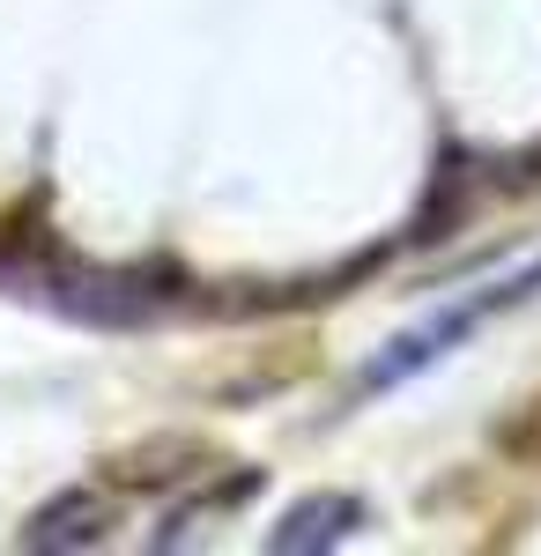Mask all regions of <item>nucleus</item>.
Returning <instances> with one entry per match:
<instances>
[{"instance_id": "f03ea898", "label": "nucleus", "mask_w": 541, "mask_h": 556, "mask_svg": "<svg viewBox=\"0 0 541 556\" xmlns=\"http://www.w3.org/2000/svg\"><path fill=\"white\" fill-rule=\"evenodd\" d=\"M112 527H119L112 497H97V490H67V497H52L45 513H30L23 549H67V556H75V549H104Z\"/></svg>"}, {"instance_id": "7ed1b4c3", "label": "nucleus", "mask_w": 541, "mask_h": 556, "mask_svg": "<svg viewBox=\"0 0 541 556\" xmlns=\"http://www.w3.org/2000/svg\"><path fill=\"white\" fill-rule=\"evenodd\" d=\"M364 527V505L356 497H341V490H319V497H297L290 505V519L267 534V549L275 556H327V549H341L349 534Z\"/></svg>"}, {"instance_id": "f257e3e1", "label": "nucleus", "mask_w": 541, "mask_h": 556, "mask_svg": "<svg viewBox=\"0 0 541 556\" xmlns=\"http://www.w3.org/2000/svg\"><path fill=\"white\" fill-rule=\"evenodd\" d=\"M527 290H541V260L527 267V275H512V282H490L482 298H467V304H453L445 319H430V327H408L401 342H386V356H372V371H364V386H393V379H408V371H430L438 356L453 342H467L482 319H498L504 304H519Z\"/></svg>"}]
</instances>
